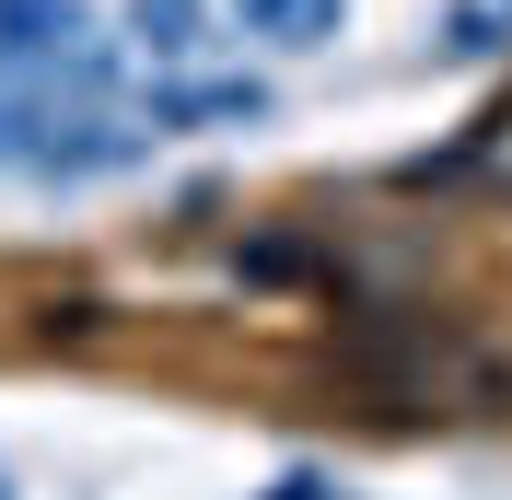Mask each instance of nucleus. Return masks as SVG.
<instances>
[{
	"label": "nucleus",
	"instance_id": "4",
	"mask_svg": "<svg viewBox=\"0 0 512 500\" xmlns=\"http://www.w3.org/2000/svg\"><path fill=\"white\" fill-rule=\"evenodd\" d=\"M117 47H128L140 70H187L198 47H210V0H128Z\"/></svg>",
	"mask_w": 512,
	"mask_h": 500
},
{
	"label": "nucleus",
	"instance_id": "5",
	"mask_svg": "<svg viewBox=\"0 0 512 500\" xmlns=\"http://www.w3.org/2000/svg\"><path fill=\"white\" fill-rule=\"evenodd\" d=\"M443 47H454V59H489V47H501V12H489V0H466V12L443 24Z\"/></svg>",
	"mask_w": 512,
	"mask_h": 500
},
{
	"label": "nucleus",
	"instance_id": "3",
	"mask_svg": "<svg viewBox=\"0 0 512 500\" xmlns=\"http://www.w3.org/2000/svg\"><path fill=\"white\" fill-rule=\"evenodd\" d=\"M233 35H256V47H280V59H303V47H338L350 35V0H222Z\"/></svg>",
	"mask_w": 512,
	"mask_h": 500
},
{
	"label": "nucleus",
	"instance_id": "1",
	"mask_svg": "<svg viewBox=\"0 0 512 500\" xmlns=\"http://www.w3.org/2000/svg\"><path fill=\"white\" fill-rule=\"evenodd\" d=\"M0 82H47V94L117 105L128 47L94 24V0H0Z\"/></svg>",
	"mask_w": 512,
	"mask_h": 500
},
{
	"label": "nucleus",
	"instance_id": "6",
	"mask_svg": "<svg viewBox=\"0 0 512 500\" xmlns=\"http://www.w3.org/2000/svg\"><path fill=\"white\" fill-rule=\"evenodd\" d=\"M256 500H350V489H338V477H326V466H280V477H268V489H256Z\"/></svg>",
	"mask_w": 512,
	"mask_h": 500
},
{
	"label": "nucleus",
	"instance_id": "2",
	"mask_svg": "<svg viewBox=\"0 0 512 500\" xmlns=\"http://www.w3.org/2000/svg\"><path fill=\"white\" fill-rule=\"evenodd\" d=\"M128 117L152 128V140H222V128H268V82L256 70H140V94Z\"/></svg>",
	"mask_w": 512,
	"mask_h": 500
}]
</instances>
